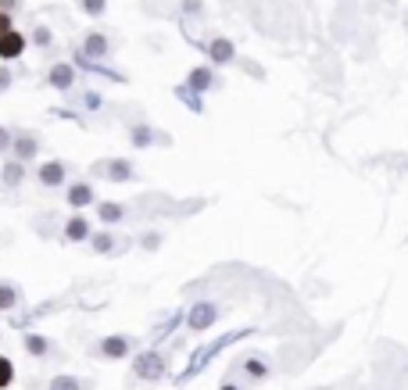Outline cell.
<instances>
[{
	"mask_svg": "<svg viewBox=\"0 0 408 390\" xmlns=\"http://www.w3.org/2000/svg\"><path fill=\"white\" fill-rule=\"evenodd\" d=\"M93 176H101L108 183H133L140 172H136V165L129 158H104V161L93 165Z\"/></svg>",
	"mask_w": 408,
	"mask_h": 390,
	"instance_id": "cell-1",
	"label": "cell"
},
{
	"mask_svg": "<svg viewBox=\"0 0 408 390\" xmlns=\"http://www.w3.org/2000/svg\"><path fill=\"white\" fill-rule=\"evenodd\" d=\"M133 376H136V379H147V383L161 379V376H165V358H161L158 351H143V354H136V361H133Z\"/></svg>",
	"mask_w": 408,
	"mask_h": 390,
	"instance_id": "cell-2",
	"label": "cell"
},
{
	"mask_svg": "<svg viewBox=\"0 0 408 390\" xmlns=\"http://www.w3.org/2000/svg\"><path fill=\"white\" fill-rule=\"evenodd\" d=\"M65 204H68L72 211H83V208L97 204V190H93V183H90V179L68 183V186H65Z\"/></svg>",
	"mask_w": 408,
	"mask_h": 390,
	"instance_id": "cell-3",
	"label": "cell"
},
{
	"mask_svg": "<svg viewBox=\"0 0 408 390\" xmlns=\"http://www.w3.org/2000/svg\"><path fill=\"white\" fill-rule=\"evenodd\" d=\"M76 83H79V72H76L72 61H58V65H51V72H47V86H51V90L68 94V90H76Z\"/></svg>",
	"mask_w": 408,
	"mask_h": 390,
	"instance_id": "cell-4",
	"label": "cell"
},
{
	"mask_svg": "<svg viewBox=\"0 0 408 390\" xmlns=\"http://www.w3.org/2000/svg\"><path fill=\"white\" fill-rule=\"evenodd\" d=\"M90 236H93V229H90V219L83 211L65 219V226H61V240L65 244H90Z\"/></svg>",
	"mask_w": 408,
	"mask_h": 390,
	"instance_id": "cell-5",
	"label": "cell"
},
{
	"mask_svg": "<svg viewBox=\"0 0 408 390\" xmlns=\"http://www.w3.org/2000/svg\"><path fill=\"white\" fill-rule=\"evenodd\" d=\"M83 58H90V61L111 58V36L101 33V29H90V33L83 36Z\"/></svg>",
	"mask_w": 408,
	"mask_h": 390,
	"instance_id": "cell-6",
	"label": "cell"
},
{
	"mask_svg": "<svg viewBox=\"0 0 408 390\" xmlns=\"http://www.w3.org/2000/svg\"><path fill=\"white\" fill-rule=\"evenodd\" d=\"M65 179H68V165L65 161H44L40 169H36V183L44 186V190H58V186H65Z\"/></svg>",
	"mask_w": 408,
	"mask_h": 390,
	"instance_id": "cell-7",
	"label": "cell"
},
{
	"mask_svg": "<svg viewBox=\"0 0 408 390\" xmlns=\"http://www.w3.org/2000/svg\"><path fill=\"white\" fill-rule=\"evenodd\" d=\"M168 136L165 133H158L154 126H147V122H133L129 126V144L136 147V151H147V147H154V144H165Z\"/></svg>",
	"mask_w": 408,
	"mask_h": 390,
	"instance_id": "cell-8",
	"label": "cell"
},
{
	"mask_svg": "<svg viewBox=\"0 0 408 390\" xmlns=\"http://www.w3.org/2000/svg\"><path fill=\"white\" fill-rule=\"evenodd\" d=\"M26 33H19V29H11V33H4L0 36V65H8V61H19L22 54H26Z\"/></svg>",
	"mask_w": 408,
	"mask_h": 390,
	"instance_id": "cell-9",
	"label": "cell"
},
{
	"mask_svg": "<svg viewBox=\"0 0 408 390\" xmlns=\"http://www.w3.org/2000/svg\"><path fill=\"white\" fill-rule=\"evenodd\" d=\"M26 176H29L26 161H19V158H4V165H0V186H4V190H19V186L26 183Z\"/></svg>",
	"mask_w": 408,
	"mask_h": 390,
	"instance_id": "cell-10",
	"label": "cell"
},
{
	"mask_svg": "<svg viewBox=\"0 0 408 390\" xmlns=\"http://www.w3.org/2000/svg\"><path fill=\"white\" fill-rule=\"evenodd\" d=\"M11 154L19 158V161H36V154H40V136L36 133H29V129H22V133H15V144H11Z\"/></svg>",
	"mask_w": 408,
	"mask_h": 390,
	"instance_id": "cell-11",
	"label": "cell"
},
{
	"mask_svg": "<svg viewBox=\"0 0 408 390\" xmlns=\"http://www.w3.org/2000/svg\"><path fill=\"white\" fill-rule=\"evenodd\" d=\"M129 247V240H118L111 229H97L93 236H90V251L93 254H122Z\"/></svg>",
	"mask_w": 408,
	"mask_h": 390,
	"instance_id": "cell-12",
	"label": "cell"
},
{
	"mask_svg": "<svg viewBox=\"0 0 408 390\" xmlns=\"http://www.w3.org/2000/svg\"><path fill=\"white\" fill-rule=\"evenodd\" d=\"M223 311H219V304H212V301H200V304H193L190 308V315H186V322H190V329H208L215 319H219Z\"/></svg>",
	"mask_w": 408,
	"mask_h": 390,
	"instance_id": "cell-13",
	"label": "cell"
},
{
	"mask_svg": "<svg viewBox=\"0 0 408 390\" xmlns=\"http://www.w3.org/2000/svg\"><path fill=\"white\" fill-rule=\"evenodd\" d=\"M204 54H208V61H212V65H230V61L237 58V47H233V40H226V36H215V40H208Z\"/></svg>",
	"mask_w": 408,
	"mask_h": 390,
	"instance_id": "cell-14",
	"label": "cell"
},
{
	"mask_svg": "<svg viewBox=\"0 0 408 390\" xmlns=\"http://www.w3.org/2000/svg\"><path fill=\"white\" fill-rule=\"evenodd\" d=\"M186 86H190V90H197V94H208V90H215V86H219V76H215V69L197 65V69H190Z\"/></svg>",
	"mask_w": 408,
	"mask_h": 390,
	"instance_id": "cell-15",
	"label": "cell"
},
{
	"mask_svg": "<svg viewBox=\"0 0 408 390\" xmlns=\"http://www.w3.org/2000/svg\"><path fill=\"white\" fill-rule=\"evenodd\" d=\"M237 336H240V333H226V336H219V340H215L212 347H200V351L193 354V361H190V372H197V369H200V361H212V358H215V354H219V351H223L226 344H233Z\"/></svg>",
	"mask_w": 408,
	"mask_h": 390,
	"instance_id": "cell-16",
	"label": "cell"
},
{
	"mask_svg": "<svg viewBox=\"0 0 408 390\" xmlns=\"http://www.w3.org/2000/svg\"><path fill=\"white\" fill-rule=\"evenodd\" d=\"M97 351H101L104 358H126V354L133 351V340H129V336H104Z\"/></svg>",
	"mask_w": 408,
	"mask_h": 390,
	"instance_id": "cell-17",
	"label": "cell"
},
{
	"mask_svg": "<svg viewBox=\"0 0 408 390\" xmlns=\"http://www.w3.org/2000/svg\"><path fill=\"white\" fill-rule=\"evenodd\" d=\"M97 219H101V226H118L126 219V208L118 201H97Z\"/></svg>",
	"mask_w": 408,
	"mask_h": 390,
	"instance_id": "cell-18",
	"label": "cell"
},
{
	"mask_svg": "<svg viewBox=\"0 0 408 390\" xmlns=\"http://www.w3.org/2000/svg\"><path fill=\"white\" fill-rule=\"evenodd\" d=\"M19 301H22V290H19V283H11V279H0V311H15V308H19Z\"/></svg>",
	"mask_w": 408,
	"mask_h": 390,
	"instance_id": "cell-19",
	"label": "cell"
},
{
	"mask_svg": "<svg viewBox=\"0 0 408 390\" xmlns=\"http://www.w3.org/2000/svg\"><path fill=\"white\" fill-rule=\"evenodd\" d=\"M175 101H183L193 115H204V97H200L197 90H190L186 83H183V86H175Z\"/></svg>",
	"mask_w": 408,
	"mask_h": 390,
	"instance_id": "cell-20",
	"label": "cell"
},
{
	"mask_svg": "<svg viewBox=\"0 0 408 390\" xmlns=\"http://www.w3.org/2000/svg\"><path fill=\"white\" fill-rule=\"evenodd\" d=\"M22 344H26V351H29L33 358H47V354H51V347H54V344H51L44 333H29Z\"/></svg>",
	"mask_w": 408,
	"mask_h": 390,
	"instance_id": "cell-21",
	"label": "cell"
},
{
	"mask_svg": "<svg viewBox=\"0 0 408 390\" xmlns=\"http://www.w3.org/2000/svg\"><path fill=\"white\" fill-rule=\"evenodd\" d=\"M51 390H86V383H83L79 376H65V372H61V376L51 379Z\"/></svg>",
	"mask_w": 408,
	"mask_h": 390,
	"instance_id": "cell-22",
	"label": "cell"
},
{
	"mask_svg": "<svg viewBox=\"0 0 408 390\" xmlns=\"http://www.w3.org/2000/svg\"><path fill=\"white\" fill-rule=\"evenodd\" d=\"M76 4H79V11L90 15V19H101V15L108 11V0H76Z\"/></svg>",
	"mask_w": 408,
	"mask_h": 390,
	"instance_id": "cell-23",
	"label": "cell"
},
{
	"mask_svg": "<svg viewBox=\"0 0 408 390\" xmlns=\"http://www.w3.org/2000/svg\"><path fill=\"white\" fill-rule=\"evenodd\" d=\"M15 383V361L0 354V390H8Z\"/></svg>",
	"mask_w": 408,
	"mask_h": 390,
	"instance_id": "cell-24",
	"label": "cell"
},
{
	"mask_svg": "<svg viewBox=\"0 0 408 390\" xmlns=\"http://www.w3.org/2000/svg\"><path fill=\"white\" fill-rule=\"evenodd\" d=\"M11 144H15V129L0 126V154H11Z\"/></svg>",
	"mask_w": 408,
	"mask_h": 390,
	"instance_id": "cell-25",
	"label": "cell"
},
{
	"mask_svg": "<svg viewBox=\"0 0 408 390\" xmlns=\"http://www.w3.org/2000/svg\"><path fill=\"white\" fill-rule=\"evenodd\" d=\"M33 44H36V47H51V29H47V26H36V29H33Z\"/></svg>",
	"mask_w": 408,
	"mask_h": 390,
	"instance_id": "cell-26",
	"label": "cell"
},
{
	"mask_svg": "<svg viewBox=\"0 0 408 390\" xmlns=\"http://www.w3.org/2000/svg\"><path fill=\"white\" fill-rule=\"evenodd\" d=\"M140 247H143V251H158V247H161V233H143V236H140Z\"/></svg>",
	"mask_w": 408,
	"mask_h": 390,
	"instance_id": "cell-27",
	"label": "cell"
},
{
	"mask_svg": "<svg viewBox=\"0 0 408 390\" xmlns=\"http://www.w3.org/2000/svg\"><path fill=\"white\" fill-rule=\"evenodd\" d=\"M101 104H104V101H101V94H93V90H86V94H83V108H86V111H93V108H101Z\"/></svg>",
	"mask_w": 408,
	"mask_h": 390,
	"instance_id": "cell-28",
	"label": "cell"
},
{
	"mask_svg": "<svg viewBox=\"0 0 408 390\" xmlns=\"http://www.w3.org/2000/svg\"><path fill=\"white\" fill-rule=\"evenodd\" d=\"M11 83H15V76H11L8 69H0V94H8V90H11Z\"/></svg>",
	"mask_w": 408,
	"mask_h": 390,
	"instance_id": "cell-29",
	"label": "cell"
},
{
	"mask_svg": "<svg viewBox=\"0 0 408 390\" xmlns=\"http://www.w3.org/2000/svg\"><path fill=\"white\" fill-rule=\"evenodd\" d=\"M11 29H15L11 15H4V11H0V36H4V33H11Z\"/></svg>",
	"mask_w": 408,
	"mask_h": 390,
	"instance_id": "cell-30",
	"label": "cell"
},
{
	"mask_svg": "<svg viewBox=\"0 0 408 390\" xmlns=\"http://www.w3.org/2000/svg\"><path fill=\"white\" fill-rule=\"evenodd\" d=\"M19 4H22V0H0V11H4V15H11Z\"/></svg>",
	"mask_w": 408,
	"mask_h": 390,
	"instance_id": "cell-31",
	"label": "cell"
},
{
	"mask_svg": "<svg viewBox=\"0 0 408 390\" xmlns=\"http://www.w3.org/2000/svg\"><path fill=\"white\" fill-rule=\"evenodd\" d=\"M223 390H240V386L237 383H223Z\"/></svg>",
	"mask_w": 408,
	"mask_h": 390,
	"instance_id": "cell-32",
	"label": "cell"
}]
</instances>
